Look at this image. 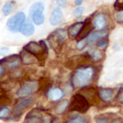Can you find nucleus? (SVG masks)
I'll return each instance as SVG.
<instances>
[{
	"label": "nucleus",
	"instance_id": "cd10ccee",
	"mask_svg": "<svg viewBox=\"0 0 123 123\" xmlns=\"http://www.w3.org/2000/svg\"><path fill=\"white\" fill-rule=\"evenodd\" d=\"M115 19L118 22L123 23V10H120L116 12V14H115Z\"/></svg>",
	"mask_w": 123,
	"mask_h": 123
},
{
	"label": "nucleus",
	"instance_id": "f704fd0d",
	"mask_svg": "<svg viewBox=\"0 0 123 123\" xmlns=\"http://www.w3.org/2000/svg\"><path fill=\"white\" fill-rule=\"evenodd\" d=\"M83 1H84V0H75V4L76 5H77V6H79V5H81L82 3H83Z\"/></svg>",
	"mask_w": 123,
	"mask_h": 123
},
{
	"label": "nucleus",
	"instance_id": "c756f323",
	"mask_svg": "<svg viewBox=\"0 0 123 123\" xmlns=\"http://www.w3.org/2000/svg\"><path fill=\"white\" fill-rule=\"evenodd\" d=\"M115 8L119 11L123 10V0H117L115 3Z\"/></svg>",
	"mask_w": 123,
	"mask_h": 123
},
{
	"label": "nucleus",
	"instance_id": "6e6552de",
	"mask_svg": "<svg viewBox=\"0 0 123 123\" xmlns=\"http://www.w3.org/2000/svg\"><path fill=\"white\" fill-rule=\"evenodd\" d=\"M34 101H35V99L32 98V97H30V98L21 100L17 104V106L14 107V109L13 110V116H14V117H20L21 115H22V110H24L27 107L30 106L32 104H33Z\"/></svg>",
	"mask_w": 123,
	"mask_h": 123
},
{
	"label": "nucleus",
	"instance_id": "f3484780",
	"mask_svg": "<svg viewBox=\"0 0 123 123\" xmlns=\"http://www.w3.org/2000/svg\"><path fill=\"white\" fill-rule=\"evenodd\" d=\"M107 25V18L104 14H99L96 16L94 19V26L99 29L103 30Z\"/></svg>",
	"mask_w": 123,
	"mask_h": 123
},
{
	"label": "nucleus",
	"instance_id": "c85d7f7f",
	"mask_svg": "<svg viewBox=\"0 0 123 123\" xmlns=\"http://www.w3.org/2000/svg\"><path fill=\"white\" fill-rule=\"evenodd\" d=\"M6 71V67L3 63V59L0 60V77H2L5 75Z\"/></svg>",
	"mask_w": 123,
	"mask_h": 123
},
{
	"label": "nucleus",
	"instance_id": "2f4dec72",
	"mask_svg": "<svg viewBox=\"0 0 123 123\" xmlns=\"http://www.w3.org/2000/svg\"><path fill=\"white\" fill-rule=\"evenodd\" d=\"M110 120L107 117H99L95 120V123H109Z\"/></svg>",
	"mask_w": 123,
	"mask_h": 123
},
{
	"label": "nucleus",
	"instance_id": "7c9ffc66",
	"mask_svg": "<svg viewBox=\"0 0 123 123\" xmlns=\"http://www.w3.org/2000/svg\"><path fill=\"white\" fill-rule=\"evenodd\" d=\"M10 51V49L7 46H4L0 48V55L1 56H6L7 54H9Z\"/></svg>",
	"mask_w": 123,
	"mask_h": 123
},
{
	"label": "nucleus",
	"instance_id": "39448f33",
	"mask_svg": "<svg viewBox=\"0 0 123 123\" xmlns=\"http://www.w3.org/2000/svg\"><path fill=\"white\" fill-rule=\"evenodd\" d=\"M89 104L84 95L76 94L72 97L70 104V110L84 113L89 109Z\"/></svg>",
	"mask_w": 123,
	"mask_h": 123
},
{
	"label": "nucleus",
	"instance_id": "393cba45",
	"mask_svg": "<svg viewBox=\"0 0 123 123\" xmlns=\"http://www.w3.org/2000/svg\"><path fill=\"white\" fill-rule=\"evenodd\" d=\"M88 45L87 43V41H86V38H84V39H81V40H79L76 44V48L77 49L79 50H82L84 49L86 46Z\"/></svg>",
	"mask_w": 123,
	"mask_h": 123
},
{
	"label": "nucleus",
	"instance_id": "a878e982",
	"mask_svg": "<svg viewBox=\"0 0 123 123\" xmlns=\"http://www.w3.org/2000/svg\"><path fill=\"white\" fill-rule=\"evenodd\" d=\"M97 46L99 48L105 49L108 46V40L106 39V38H102V39L98 41V42L97 43Z\"/></svg>",
	"mask_w": 123,
	"mask_h": 123
},
{
	"label": "nucleus",
	"instance_id": "20e7f679",
	"mask_svg": "<svg viewBox=\"0 0 123 123\" xmlns=\"http://www.w3.org/2000/svg\"><path fill=\"white\" fill-rule=\"evenodd\" d=\"M26 19L25 12L22 11H19L7 20L6 23V28L12 33H20V30Z\"/></svg>",
	"mask_w": 123,
	"mask_h": 123
},
{
	"label": "nucleus",
	"instance_id": "5701e85b",
	"mask_svg": "<svg viewBox=\"0 0 123 123\" xmlns=\"http://www.w3.org/2000/svg\"><path fill=\"white\" fill-rule=\"evenodd\" d=\"M10 109L8 107H3L0 109V120L9 117L10 114Z\"/></svg>",
	"mask_w": 123,
	"mask_h": 123
},
{
	"label": "nucleus",
	"instance_id": "4be33fe9",
	"mask_svg": "<svg viewBox=\"0 0 123 123\" xmlns=\"http://www.w3.org/2000/svg\"><path fill=\"white\" fill-rule=\"evenodd\" d=\"M66 123H88V120L83 116H76L69 119Z\"/></svg>",
	"mask_w": 123,
	"mask_h": 123
},
{
	"label": "nucleus",
	"instance_id": "423d86ee",
	"mask_svg": "<svg viewBox=\"0 0 123 123\" xmlns=\"http://www.w3.org/2000/svg\"><path fill=\"white\" fill-rule=\"evenodd\" d=\"M39 88V84L36 81L28 80L21 84L16 91V95L19 98H26L33 93H35Z\"/></svg>",
	"mask_w": 123,
	"mask_h": 123
},
{
	"label": "nucleus",
	"instance_id": "1a4fd4ad",
	"mask_svg": "<svg viewBox=\"0 0 123 123\" xmlns=\"http://www.w3.org/2000/svg\"><path fill=\"white\" fill-rule=\"evenodd\" d=\"M109 31L106 30H99L98 31H96L93 33L89 34L86 38L87 41V43L89 46H94L96 44L98 41L105 38L108 35Z\"/></svg>",
	"mask_w": 123,
	"mask_h": 123
},
{
	"label": "nucleus",
	"instance_id": "7ed1b4c3",
	"mask_svg": "<svg viewBox=\"0 0 123 123\" xmlns=\"http://www.w3.org/2000/svg\"><path fill=\"white\" fill-rule=\"evenodd\" d=\"M45 5L42 1L33 3L29 9V16L31 20L36 25H41L44 23L45 17L43 14Z\"/></svg>",
	"mask_w": 123,
	"mask_h": 123
},
{
	"label": "nucleus",
	"instance_id": "6ab92c4d",
	"mask_svg": "<svg viewBox=\"0 0 123 123\" xmlns=\"http://www.w3.org/2000/svg\"><path fill=\"white\" fill-rule=\"evenodd\" d=\"M69 104L67 100H63L61 101L55 107V113L57 115H62L65 112L66 109L68 107Z\"/></svg>",
	"mask_w": 123,
	"mask_h": 123
},
{
	"label": "nucleus",
	"instance_id": "f8f14e48",
	"mask_svg": "<svg viewBox=\"0 0 123 123\" xmlns=\"http://www.w3.org/2000/svg\"><path fill=\"white\" fill-rule=\"evenodd\" d=\"M19 57L21 59V62L23 65H30L37 62L38 59L30 53L26 51L25 50L22 49L19 54Z\"/></svg>",
	"mask_w": 123,
	"mask_h": 123
},
{
	"label": "nucleus",
	"instance_id": "e433bc0d",
	"mask_svg": "<svg viewBox=\"0 0 123 123\" xmlns=\"http://www.w3.org/2000/svg\"><path fill=\"white\" fill-rule=\"evenodd\" d=\"M111 123H120V122L118 120H113Z\"/></svg>",
	"mask_w": 123,
	"mask_h": 123
},
{
	"label": "nucleus",
	"instance_id": "a211bd4d",
	"mask_svg": "<svg viewBox=\"0 0 123 123\" xmlns=\"http://www.w3.org/2000/svg\"><path fill=\"white\" fill-rule=\"evenodd\" d=\"M92 26L91 24L90 20H86L84 22V25L81 31V33H79V35L77 36L79 38V40H81L85 38L86 36H89V33H90V31L92 30Z\"/></svg>",
	"mask_w": 123,
	"mask_h": 123
},
{
	"label": "nucleus",
	"instance_id": "9d476101",
	"mask_svg": "<svg viewBox=\"0 0 123 123\" xmlns=\"http://www.w3.org/2000/svg\"><path fill=\"white\" fill-rule=\"evenodd\" d=\"M63 20V14L61 10V9L59 7L55 8L52 11L49 18V22L50 25L53 26H57L62 22Z\"/></svg>",
	"mask_w": 123,
	"mask_h": 123
},
{
	"label": "nucleus",
	"instance_id": "b1692460",
	"mask_svg": "<svg viewBox=\"0 0 123 123\" xmlns=\"http://www.w3.org/2000/svg\"><path fill=\"white\" fill-rule=\"evenodd\" d=\"M22 70H19V69H15V70H12V73H10V77L14 78V79H17V78H22L23 76L22 75Z\"/></svg>",
	"mask_w": 123,
	"mask_h": 123
},
{
	"label": "nucleus",
	"instance_id": "ddd939ff",
	"mask_svg": "<svg viewBox=\"0 0 123 123\" xmlns=\"http://www.w3.org/2000/svg\"><path fill=\"white\" fill-rule=\"evenodd\" d=\"M99 96L104 102H110L114 98V91L110 88H100L99 90Z\"/></svg>",
	"mask_w": 123,
	"mask_h": 123
},
{
	"label": "nucleus",
	"instance_id": "9b49d317",
	"mask_svg": "<svg viewBox=\"0 0 123 123\" xmlns=\"http://www.w3.org/2000/svg\"><path fill=\"white\" fill-rule=\"evenodd\" d=\"M35 28L31 19L30 18L26 19L25 22H24L20 30V33L26 37H30L35 33Z\"/></svg>",
	"mask_w": 123,
	"mask_h": 123
},
{
	"label": "nucleus",
	"instance_id": "c9c22d12",
	"mask_svg": "<svg viewBox=\"0 0 123 123\" xmlns=\"http://www.w3.org/2000/svg\"><path fill=\"white\" fill-rule=\"evenodd\" d=\"M60 120L58 119V118H54V119H53V120H52V122L51 123H60Z\"/></svg>",
	"mask_w": 123,
	"mask_h": 123
},
{
	"label": "nucleus",
	"instance_id": "473e14b6",
	"mask_svg": "<svg viewBox=\"0 0 123 123\" xmlns=\"http://www.w3.org/2000/svg\"><path fill=\"white\" fill-rule=\"evenodd\" d=\"M56 4L59 7L64 8L67 4V0H56Z\"/></svg>",
	"mask_w": 123,
	"mask_h": 123
},
{
	"label": "nucleus",
	"instance_id": "0eeeda50",
	"mask_svg": "<svg viewBox=\"0 0 123 123\" xmlns=\"http://www.w3.org/2000/svg\"><path fill=\"white\" fill-rule=\"evenodd\" d=\"M25 122L26 123H44V116L40 111L35 109L27 114Z\"/></svg>",
	"mask_w": 123,
	"mask_h": 123
},
{
	"label": "nucleus",
	"instance_id": "412c9836",
	"mask_svg": "<svg viewBox=\"0 0 123 123\" xmlns=\"http://www.w3.org/2000/svg\"><path fill=\"white\" fill-rule=\"evenodd\" d=\"M89 56L93 61L97 62V61L101 59V58L102 57V52L99 50H98V49H92L89 52Z\"/></svg>",
	"mask_w": 123,
	"mask_h": 123
},
{
	"label": "nucleus",
	"instance_id": "bb28decb",
	"mask_svg": "<svg viewBox=\"0 0 123 123\" xmlns=\"http://www.w3.org/2000/svg\"><path fill=\"white\" fill-rule=\"evenodd\" d=\"M84 7H79L76 9H74V10L73 11V14L74 16L76 17H80L82 15L84 11Z\"/></svg>",
	"mask_w": 123,
	"mask_h": 123
},
{
	"label": "nucleus",
	"instance_id": "f257e3e1",
	"mask_svg": "<svg viewBox=\"0 0 123 123\" xmlns=\"http://www.w3.org/2000/svg\"><path fill=\"white\" fill-rule=\"evenodd\" d=\"M94 70L91 66L79 67L72 77L71 81L74 87L83 88L88 86L94 76Z\"/></svg>",
	"mask_w": 123,
	"mask_h": 123
},
{
	"label": "nucleus",
	"instance_id": "4468645a",
	"mask_svg": "<svg viewBox=\"0 0 123 123\" xmlns=\"http://www.w3.org/2000/svg\"><path fill=\"white\" fill-rule=\"evenodd\" d=\"M48 96L52 101H58L64 96V92L59 88H53L49 90Z\"/></svg>",
	"mask_w": 123,
	"mask_h": 123
},
{
	"label": "nucleus",
	"instance_id": "aec40b11",
	"mask_svg": "<svg viewBox=\"0 0 123 123\" xmlns=\"http://www.w3.org/2000/svg\"><path fill=\"white\" fill-rule=\"evenodd\" d=\"M12 10H13V4L12 1L10 0L6 1L1 8V12L4 16H7L10 14Z\"/></svg>",
	"mask_w": 123,
	"mask_h": 123
},
{
	"label": "nucleus",
	"instance_id": "2eb2a0df",
	"mask_svg": "<svg viewBox=\"0 0 123 123\" xmlns=\"http://www.w3.org/2000/svg\"><path fill=\"white\" fill-rule=\"evenodd\" d=\"M84 25V22H79L70 26L68 30V33L69 36L71 38L77 37L81 33Z\"/></svg>",
	"mask_w": 123,
	"mask_h": 123
},
{
	"label": "nucleus",
	"instance_id": "dca6fc26",
	"mask_svg": "<svg viewBox=\"0 0 123 123\" xmlns=\"http://www.w3.org/2000/svg\"><path fill=\"white\" fill-rule=\"evenodd\" d=\"M50 38L57 43H61L66 38V31L63 29H58L50 36Z\"/></svg>",
	"mask_w": 123,
	"mask_h": 123
},
{
	"label": "nucleus",
	"instance_id": "f03ea898",
	"mask_svg": "<svg viewBox=\"0 0 123 123\" xmlns=\"http://www.w3.org/2000/svg\"><path fill=\"white\" fill-rule=\"evenodd\" d=\"M22 49L34 55L38 61L45 59L48 53V46L43 40H41L39 43L36 41H30L27 43Z\"/></svg>",
	"mask_w": 123,
	"mask_h": 123
},
{
	"label": "nucleus",
	"instance_id": "72a5a7b5",
	"mask_svg": "<svg viewBox=\"0 0 123 123\" xmlns=\"http://www.w3.org/2000/svg\"><path fill=\"white\" fill-rule=\"evenodd\" d=\"M117 99L120 103L123 104V88H121L119 91L118 95H117Z\"/></svg>",
	"mask_w": 123,
	"mask_h": 123
}]
</instances>
